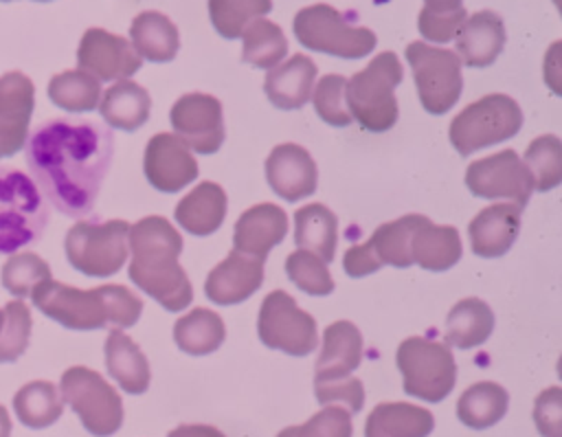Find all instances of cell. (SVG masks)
<instances>
[{
  "label": "cell",
  "instance_id": "obj_41",
  "mask_svg": "<svg viewBox=\"0 0 562 437\" xmlns=\"http://www.w3.org/2000/svg\"><path fill=\"white\" fill-rule=\"evenodd\" d=\"M2 285L15 299H26L31 292L50 279V266L35 253H13L2 266Z\"/></svg>",
  "mask_w": 562,
  "mask_h": 437
},
{
  "label": "cell",
  "instance_id": "obj_39",
  "mask_svg": "<svg viewBox=\"0 0 562 437\" xmlns=\"http://www.w3.org/2000/svg\"><path fill=\"white\" fill-rule=\"evenodd\" d=\"M525 167L536 191H551L562 182V143L553 134L533 138L525 152Z\"/></svg>",
  "mask_w": 562,
  "mask_h": 437
},
{
  "label": "cell",
  "instance_id": "obj_18",
  "mask_svg": "<svg viewBox=\"0 0 562 437\" xmlns=\"http://www.w3.org/2000/svg\"><path fill=\"white\" fill-rule=\"evenodd\" d=\"M266 178L277 195L296 202L316 191L318 169L307 149L296 143H281L266 160Z\"/></svg>",
  "mask_w": 562,
  "mask_h": 437
},
{
  "label": "cell",
  "instance_id": "obj_37",
  "mask_svg": "<svg viewBox=\"0 0 562 437\" xmlns=\"http://www.w3.org/2000/svg\"><path fill=\"white\" fill-rule=\"evenodd\" d=\"M241 59L255 68L270 70L288 55V40L279 24L257 18L241 33Z\"/></svg>",
  "mask_w": 562,
  "mask_h": 437
},
{
  "label": "cell",
  "instance_id": "obj_44",
  "mask_svg": "<svg viewBox=\"0 0 562 437\" xmlns=\"http://www.w3.org/2000/svg\"><path fill=\"white\" fill-rule=\"evenodd\" d=\"M345 86L347 79L342 75H323L312 90V103L316 114L334 127H347L351 123V114L345 101Z\"/></svg>",
  "mask_w": 562,
  "mask_h": 437
},
{
  "label": "cell",
  "instance_id": "obj_11",
  "mask_svg": "<svg viewBox=\"0 0 562 437\" xmlns=\"http://www.w3.org/2000/svg\"><path fill=\"white\" fill-rule=\"evenodd\" d=\"M406 61L413 70L417 97L428 114H446L461 97V61L454 51L424 42L406 46Z\"/></svg>",
  "mask_w": 562,
  "mask_h": 437
},
{
  "label": "cell",
  "instance_id": "obj_30",
  "mask_svg": "<svg viewBox=\"0 0 562 437\" xmlns=\"http://www.w3.org/2000/svg\"><path fill=\"white\" fill-rule=\"evenodd\" d=\"M132 46L140 59L171 61L180 48V35L176 24L158 11H143L130 26Z\"/></svg>",
  "mask_w": 562,
  "mask_h": 437
},
{
  "label": "cell",
  "instance_id": "obj_53",
  "mask_svg": "<svg viewBox=\"0 0 562 437\" xmlns=\"http://www.w3.org/2000/svg\"><path fill=\"white\" fill-rule=\"evenodd\" d=\"M0 329H2V310H0Z\"/></svg>",
  "mask_w": 562,
  "mask_h": 437
},
{
  "label": "cell",
  "instance_id": "obj_26",
  "mask_svg": "<svg viewBox=\"0 0 562 437\" xmlns=\"http://www.w3.org/2000/svg\"><path fill=\"white\" fill-rule=\"evenodd\" d=\"M435 428V417L428 408L408 402H382L367 422L364 437H428Z\"/></svg>",
  "mask_w": 562,
  "mask_h": 437
},
{
  "label": "cell",
  "instance_id": "obj_28",
  "mask_svg": "<svg viewBox=\"0 0 562 437\" xmlns=\"http://www.w3.org/2000/svg\"><path fill=\"white\" fill-rule=\"evenodd\" d=\"M151 99L143 86L130 79H121L110 86L99 101V112L110 127L134 132L147 123Z\"/></svg>",
  "mask_w": 562,
  "mask_h": 437
},
{
  "label": "cell",
  "instance_id": "obj_42",
  "mask_svg": "<svg viewBox=\"0 0 562 437\" xmlns=\"http://www.w3.org/2000/svg\"><path fill=\"white\" fill-rule=\"evenodd\" d=\"M290 281L312 296H327L334 292V279L327 264L310 250H294L285 259Z\"/></svg>",
  "mask_w": 562,
  "mask_h": 437
},
{
  "label": "cell",
  "instance_id": "obj_22",
  "mask_svg": "<svg viewBox=\"0 0 562 437\" xmlns=\"http://www.w3.org/2000/svg\"><path fill=\"white\" fill-rule=\"evenodd\" d=\"M520 233V209L512 202L492 204L468 224L472 253L479 257H501L505 255Z\"/></svg>",
  "mask_w": 562,
  "mask_h": 437
},
{
  "label": "cell",
  "instance_id": "obj_7",
  "mask_svg": "<svg viewBox=\"0 0 562 437\" xmlns=\"http://www.w3.org/2000/svg\"><path fill=\"white\" fill-rule=\"evenodd\" d=\"M292 31L301 46L340 59L367 57L378 44L371 29L351 26L338 9L323 2L301 9L292 20Z\"/></svg>",
  "mask_w": 562,
  "mask_h": 437
},
{
  "label": "cell",
  "instance_id": "obj_46",
  "mask_svg": "<svg viewBox=\"0 0 562 437\" xmlns=\"http://www.w3.org/2000/svg\"><path fill=\"white\" fill-rule=\"evenodd\" d=\"M465 18H468V13L463 7L457 11H430L424 7L417 15V29L424 40L446 44L457 37Z\"/></svg>",
  "mask_w": 562,
  "mask_h": 437
},
{
  "label": "cell",
  "instance_id": "obj_32",
  "mask_svg": "<svg viewBox=\"0 0 562 437\" xmlns=\"http://www.w3.org/2000/svg\"><path fill=\"white\" fill-rule=\"evenodd\" d=\"M294 244L314 253L325 264L336 255L338 220L325 204H305L294 213Z\"/></svg>",
  "mask_w": 562,
  "mask_h": 437
},
{
  "label": "cell",
  "instance_id": "obj_49",
  "mask_svg": "<svg viewBox=\"0 0 562 437\" xmlns=\"http://www.w3.org/2000/svg\"><path fill=\"white\" fill-rule=\"evenodd\" d=\"M380 266H382V264L378 261V257H375L373 248L369 246V242L351 246V248L345 253V257H342V268H345V272H347L349 277H353V279L367 277V274L375 272Z\"/></svg>",
  "mask_w": 562,
  "mask_h": 437
},
{
  "label": "cell",
  "instance_id": "obj_14",
  "mask_svg": "<svg viewBox=\"0 0 562 437\" xmlns=\"http://www.w3.org/2000/svg\"><path fill=\"white\" fill-rule=\"evenodd\" d=\"M176 136L198 154H215L224 143L222 103L204 92L182 94L169 112Z\"/></svg>",
  "mask_w": 562,
  "mask_h": 437
},
{
  "label": "cell",
  "instance_id": "obj_24",
  "mask_svg": "<svg viewBox=\"0 0 562 437\" xmlns=\"http://www.w3.org/2000/svg\"><path fill=\"white\" fill-rule=\"evenodd\" d=\"M316 83V64L307 55H292L283 64L270 68L263 81L268 101L279 110L303 108Z\"/></svg>",
  "mask_w": 562,
  "mask_h": 437
},
{
  "label": "cell",
  "instance_id": "obj_35",
  "mask_svg": "<svg viewBox=\"0 0 562 437\" xmlns=\"http://www.w3.org/2000/svg\"><path fill=\"white\" fill-rule=\"evenodd\" d=\"M13 411L18 419L33 430L53 426L61 413H64V400L59 395V389L53 382L46 380H33L13 397Z\"/></svg>",
  "mask_w": 562,
  "mask_h": 437
},
{
  "label": "cell",
  "instance_id": "obj_54",
  "mask_svg": "<svg viewBox=\"0 0 562 437\" xmlns=\"http://www.w3.org/2000/svg\"><path fill=\"white\" fill-rule=\"evenodd\" d=\"M35 2H50V0H35Z\"/></svg>",
  "mask_w": 562,
  "mask_h": 437
},
{
  "label": "cell",
  "instance_id": "obj_17",
  "mask_svg": "<svg viewBox=\"0 0 562 437\" xmlns=\"http://www.w3.org/2000/svg\"><path fill=\"white\" fill-rule=\"evenodd\" d=\"M35 108V86L11 70L0 77V160L18 154L29 136V123Z\"/></svg>",
  "mask_w": 562,
  "mask_h": 437
},
{
  "label": "cell",
  "instance_id": "obj_9",
  "mask_svg": "<svg viewBox=\"0 0 562 437\" xmlns=\"http://www.w3.org/2000/svg\"><path fill=\"white\" fill-rule=\"evenodd\" d=\"M404 391L424 402H441L457 382V362L448 345L424 336L404 338L395 354Z\"/></svg>",
  "mask_w": 562,
  "mask_h": 437
},
{
  "label": "cell",
  "instance_id": "obj_40",
  "mask_svg": "<svg viewBox=\"0 0 562 437\" xmlns=\"http://www.w3.org/2000/svg\"><path fill=\"white\" fill-rule=\"evenodd\" d=\"M272 0H209V15L215 31L226 40L241 37L244 29L270 13Z\"/></svg>",
  "mask_w": 562,
  "mask_h": 437
},
{
  "label": "cell",
  "instance_id": "obj_4",
  "mask_svg": "<svg viewBox=\"0 0 562 437\" xmlns=\"http://www.w3.org/2000/svg\"><path fill=\"white\" fill-rule=\"evenodd\" d=\"M50 206L31 176L0 165V255L37 244L48 226Z\"/></svg>",
  "mask_w": 562,
  "mask_h": 437
},
{
  "label": "cell",
  "instance_id": "obj_21",
  "mask_svg": "<svg viewBox=\"0 0 562 437\" xmlns=\"http://www.w3.org/2000/svg\"><path fill=\"white\" fill-rule=\"evenodd\" d=\"M362 360V334L351 321H334L325 327L323 349L314 367V384L349 378Z\"/></svg>",
  "mask_w": 562,
  "mask_h": 437
},
{
  "label": "cell",
  "instance_id": "obj_47",
  "mask_svg": "<svg viewBox=\"0 0 562 437\" xmlns=\"http://www.w3.org/2000/svg\"><path fill=\"white\" fill-rule=\"evenodd\" d=\"M314 395L323 406L345 404V408L349 413H358L364 404V386L353 376L342 378V380H334V382L314 384Z\"/></svg>",
  "mask_w": 562,
  "mask_h": 437
},
{
  "label": "cell",
  "instance_id": "obj_45",
  "mask_svg": "<svg viewBox=\"0 0 562 437\" xmlns=\"http://www.w3.org/2000/svg\"><path fill=\"white\" fill-rule=\"evenodd\" d=\"M351 413L345 406L327 404L301 426H288L277 437H351Z\"/></svg>",
  "mask_w": 562,
  "mask_h": 437
},
{
  "label": "cell",
  "instance_id": "obj_2",
  "mask_svg": "<svg viewBox=\"0 0 562 437\" xmlns=\"http://www.w3.org/2000/svg\"><path fill=\"white\" fill-rule=\"evenodd\" d=\"M127 250L132 261L127 274L145 294L156 299L165 310L180 312L193 301V288L178 264L182 237L169 220L147 215L130 226Z\"/></svg>",
  "mask_w": 562,
  "mask_h": 437
},
{
  "label": "cell",
  "instance_id": "obj_13",
  "mask_svg": "<svg viewBox=\"0 0 562 437\" xmlns=\"http://www.w3.org/2000/svg\"><path fill=\"white\" fill-rule=\"evenodd\" d=\"M465 184L476 198H505L518 209L529 202L533 191L531 176L514 149H503L470 163L465 169Z\"/></svg>",
  "mask_w": 562,
  "mask_h": 437
},
{
  "label": "cell",
  "instance_id": "obj_16",
  "mask_svg": "<svg viewBox=\"0 0 562 437\" xmlns=\"http://www.w3.org/2000/svg\"><path fill=\"white\" fill-rule=\"evenodd\" d=\"M143 171L154 189L176 193L198 178V160L176 134L160 132L145 147Z\"/></svg>",
  "mask_w": 562,
  "mask_h": 437
},
{
  "label": "cell",
  "instance_id": "obj_20",
  "mask_svg": "<svg viewBox=\"0 0 562 437\" xmlns=\"http://www.w3.org/2000/svg\"><path fill=\"white\" fill-rule=\"evenodd\" d=\"M288 233V215L272 202L255 204L246 209L235 222L233 246L235 250L266 261L268 253L283 242Z\"/></svg>",
  "mask_w": 562,
  "mask_h": 437
},
{
  "label": "cell",
  "instance_id": "obj_43",
  "mask_svg": "<svg viewBox=\"0 0 562 437\" xmlns=\"http://www.w3.org/2000/svg\"><path fill=\"white\" fill-rule=\"evenodd\" d=\"M31 310L24 301H9L2 310V329H0V362H15L29 347L31 338Z\"/></svg>",
  "mask_w": 562,
  "mask_h": 437
},
{
  "label": "cell",
  "instance_id": "obj_48",
  "mask_svg": "<svg viewBox=\"0 0 562 437\" xmlns=\"http://www.w3.org/2000/svg\"><path fill=\"white\" fill-rule=\"evenodd\" d=\"M533 422L542 437H562V391H560V386H549L536 397Z\"/></svg>",
  "mask_w": 562,
  "mask_h": 437
},
{
  "label": "cell",
  "instance_id": "obj_1",
  "mask_svg": "<svg viewBox=\"0 0 562 437\" xmlns=\"http://www.w3.org/2000/svg\"><path fill=\"white\" fill-rule=\"evenodd\" d=\"M114 154L112 130L86 119H48L24 143L33 182L66 217L90 215Z\"/></svg>",
  "mask_w": 562,
  "mask_h": 437
},
{
  "label": "cell",
  "instance_id": "obj_51",
  "mask_svg": "<svg viewBox=\"0 0 562 437\" xmlns=\"http://www.w3.org/2000/svg\"><path fill=\"white\" fill-rule=\"evenodd\" d=\"M461 7V0H426V9L430 11H457Z\"/></svg>",
  "mask_w": 562,
  "mask_h": 437
},
{
  "label": "cell",
  "instance_id": "obj_5",
  "mask_svg": "<svg viewBox=\"0 0 562 437\" xmlns=\"http://www.w3.org/2000/svg\"><path fill=\"white\" fill-rule=\"evenodd\" d=\"M404 70L393 51L375 55L369 66L358 70L345 86V101L351 119L367 132H386L397 121L395 88L402 83Z\"/></svg>",
  "mask_w": 562,
  "mask_h": 437
},
{
  "label": "cell",
  "instance_id": "obj_50",
  "mask_svg": "<svg viewBox=\"0 0 562 437\" xmlns=\"http://www.w3.org/2000/svg\"><path fill=\"white\" fill-rule=\"evenodd\" d=\"M167 437H226L220 428L209 424H182L169 430Z\"/></svg>",
  "mask_w": 562,
  "mask_h": 437
},
{
  "label": "cell",
  "instance_id": "obj_34",
  "mask_svg": "<svg viewBox=\"0 0 562 437\" xmlns=\"http://www.w3.org/2000/svg\"><path fill=\"white\" fill-rule=\"evenodd\" d=\"M224 338V321L209 307H193L173 325V340L178 349L189 356H206L220 349Z\"/></svg>",
  "mask_w": 562,
  "mask_h": 437
},
{
  "label": "cell",
  "instance_id": "obj_10",
  "mask_svg": "<svg viewBox=\"0 0 562 437\" xmlns=\"http://www.w3.org/2000/svg\"><path fill=\"white\" fill-rule=\"evenodd\" d=\"M61 400L94 437H110L123 424V400L105 378L88 367H70L59 380Z\"/></svg>",
  "mask_w": 562,
  "mask_h": 437
},
{
  "label": "cell",
  "instance_id": "obj_12",
  "mask_svg": "<svg viewBox=\"0 0 562 437\" xmlns=\"http://www.w3.org/2000/svg\"><path fill=\"white\" fill-rule=\"evenodd\" d=\"M257 334L266 347L279 349L288 356H307L318 343L314 316L301 310L283 290H272L261 301Z\"/></svg>",
  "mask_w": 562,
  "mask_h": 437
},
{
  "label": "cell",
  "instance_id": "obj_29",
  "mask_svg": "<svg viewBox=\"0 0 562 437\" xmlns=\"http://www.w3.org/2000/svg\"><path fill=\"white\" fill-rule=\"evenodd\" d=\"M461 237L454 226H437L428 217L411 237L413 264L424 270L441 272L461 259Z\"/></svg>",
  "mask_w": 562,
  "mask_h": 437
},
{
  "label": "cell",
  "instance_id": "obj_23",
  "mask_svg": "<svg viewBox=\"0 0 562 437\" xmlns=\"http://www.w3.org/2000/svg\"><path fill=\"white\" fill-rule=\"evenodd\" d=\"M457 57L470 68H485L496 61L505 46V24L494 11L468 15L457 33Z\"/></svg>",
  "mask_w": 562,
  "mask_h": 437
},
{
  "label": "cell",
  "instance_id": "obj_19",
  "mask_svg": "<svg viewBox=\"0 0 562 437\" xmlns=\"http://www.w3.org/2000/svg\"><path fill=\"white\" fill-rule=\"evenodd\" d=\"M263 283V261L248 257L239 250H231L204 281V294L211 303L235 305L252 296Z\"/></svg>",
  "mask_w": 562,
  "mask_h": 437
},
{
  "label": "cell",
  "instance_id": "obj_52",
  "mask_svg": "<svg viewBox=\"0 0 562 437\" xmlns=\"http://www.w3.org/2000/svg\"><path fill=\"white\" fill-rule=\"evenodd\" d=\"M0 437H11V417L2 404H0Z\"/></svg>",
  "mask_w": 562,
  "mask_h": 437
},
{
  "label": "cell",
  "instance_id": "obj_8",
  "mask_svg": "<svg viewBox=\"0 0 562 437\" xmlns=\"http://www.w3.org/2000/svg\"><path fill=\"white\" fill-rule=\"evenodd\" d=\"M522 125L518 103L501 92L485 94L465 105L450 123V143L461 156H470L483 147L509 141Z\"/></svg>",
  "mask_w": 562,
  "mask_h": 437
},
{
  "label": "cell",
  "instance_id": "obj_3",
  "mask_svg": "<svg viewBox=\"0 0 562 437\" xmlns=\"http://www.w3.org/2000/svg\"><path fill=\"white\" fill-rule=\"evenodd\" d=\"M33 305L48 318L68 329H125L136 325L143 314V301L125 285L105 283L81 290L55 279L42 281L31 292Z\"/></svg>",
  "mask_w": 562,
  "mask_h": 437
},
{
  "label": "cell",
  "instance_id": "obj_38",
  "mask_svg": "<svg viewBox=\"0 0 562 437\" xmlns=\"http://www.w3.org/2000/svg\"><path fill=\"white\" fill-rule=\"evenodd\" d=\"M101 81L83 70H64L48 81V99L66 112H90L101 101Z\"/></svg>",
  "mask_w": 562,
  "mask_h": 437
},
{
  "label": "cell",
  "instance_id": "obj_36",
  "mask_svg": "<svg viewBox=\"0 0 562 437\" xmlns=\"http://www.w3.org/2000/svg\"><path fill=\"white\" fill-rule=\"evenodd\" d=\"M426 215H402L393 222L378 226L371 235L369 246L373 248L380 264H389L393 268H408L413 266L411 257V237L424 224Z\"/></svg>",
  "mask_w": 562,
  "mask_h": 437
},
{
  "label": "cell",
  "instance_id": "obj_27",
  "mask_svg": "<svg viewBox=\"0 0 562 437\" xmlns=\"http://www.w3.org/2000/svg\"><path fill=\"white\" fill-rule=\"evenodd\" d=\"M105 367L125 393L140 395L149 389V362L123 329H110L105 338Z\"/></svg>",
  "mask_w": 562,
  "mask_h": 437
},
{
  "label": "cell",
  "instance_id": "obj_15",
  "mask_svg": "<svg viewBox=\"0 0 562 437\" xmlns=\"http://www.w3.org/2000/svg\"><path fill=\"white\" fill-rule=\"evenodd\" d=\"M140 64L143 59L134 46L121 35H114L105 29H88L81 35L77 48V66L99 81L127 79L140 68Z\"/></svg>",
  "mask_w": 562,
  "mask_h": 437
},
{
  "label": "cell",
  "instance_id": "obj_33",
  "mask_svg": "<svg viewBox=\"0 0 562 437\" xmlns=\"http://www.w3.org/2000/svg\"><path fill=\"white\" fill-rule=\"evenodd\" d=\"M509 406L507 391L490 380L468 386L457 402V417L463 426L483 430L498 424Z\"/></svg>",
  "mask_w": 562,
  "mask_h": 437
},
{
  "label": "cell",
  "instance_id": "obj_6",
  "mask_svg": "<svg viewBox=\"0 0 562 437\" xmlns=\"http://www.w3.org/2000/svg\"><path fill=\"white\" fill-rule=\"evenodd\" d=\"M127 233L125 220H79L64 239L68 264L88 277L116 274L127 259Z\"/></svg>",
  "mask_w": 562,
  "mask_h": 437
},
{
  "label": "cell",
  "instance_id": "obj_31",
  "mask_svg": "<svg viewBox=\"0 0 562 437\" xmlns=\"http://www.w3.org/2000/svg\"><path fill=\"white\" fill-rule=\"evenodd\" d=\"M494 329V312L476 296L461 299L446 318V343L457 349H472L483 345Z\"/></svg>",
  "mask_w": 562,
  "mask_h": 437
},
{
  "label": "cell",
  "instance_id": "obj_55",
  "mask_svg": "<svg viewBox=\"0 0 562 437\" xmlns=\"http://www.w3.org/2000/svg\"><path fill=\"white\" fill-rule=\"evenodd\" d=\"M2 2H11V0H2Z\"/></svg>",
  "mask_w": 562,
  "mask_h": 437
},
{
  "label": "cell",
  "instance_id": "obj_25",
  "mask_svg": "<svg viewBox=\"0 0 562 437\" xmlns=\"http://www.w3.org/2000/svg\"><path fill=\"white\" fill-rule=\"evenodd\" d=\"M226 193L220 184L204 180L176 204V222L191 235L204 237L215 233L226 215Z\"/></svg>",
  "mask_w": 562,
  "mask_h": 437
}]
</instances>
